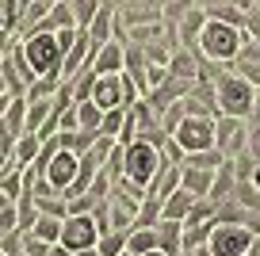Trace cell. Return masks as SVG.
<instances>
[{
	"label": "cell",
	"mask_w": 260,
	"mask_h": 256,
	"mask_svg": "<svg viewBox=\"0 0 260 256\" xmlns=\"http://www.w3.org/2000/svg\"><path fill=\"white\" fill-rule=\"evenodd\" d=\"M187 256H214L211 245H199V248H187Z\"/></svg>",
	"instance_id": "4316f807"
},
{
	"label": "cell",
	"mask_w": 260,
	"mask_h": 256,
	"mask_svg": "<svg viewBox=\"0 0 260 256\" xmlns=\"http://www.w3.org/2000/svg\"><path fill=\"white\" fill-rule=\"evenodd\" d=\"M77 119H81V130L84 134H100V122H104V111H100L92 100H81L77 104Z\"/></svg>",
	"instance_id": "ffe728a7"
},
{
	"label": "cell",
	"mask_w": 260,
	"mask_h": 256,
	"mask_svg": "<svg viewBox=\"0 0 260 256\" xmlns=\"http://www.w3.org/2000/svg\"><path fill=\"white\" fill-rule=\"evenodd\" d=\"M50 248H54V245H50V241L35 237L31 230H19V252H23V256H46Z\"/></svg>",
	"instance_id": "7402d4cb"
},
{
	"label": "cell",
	"mask_w": 260,
	"mask_h": 256,
	"mask_svg": "<svg viewBox=\"0 0 260 256\" xmlns=\"http://www.w3.org/2000/svg\"><path fill=\"white\" fill-rule=\"evenodd\" d=\"M0 84H4V77H0Z\"/></svg>",
	"instance_id": "e575fe53"
},
{
	"label": "cell",
	"mask_w": 260,
	"mask_h": 256,
	"mask_svg": "<svg viewBox=\"0 0 260 256\" xmlns=\"http://www.w3.org/2000/svg\"><path fill=\"white\" fill-rule=\"evenodd\" d=\"M8 149H12V145H8V142H4V138H0V157H4V153H8Z\"/></svg>",
	"instance_id": "1f68e13d"
},
{
	"label": "cell",
	"mask_w": 260,
	"mask_h": 256,
	"mask_svg": "<svg viewBox=\"0 0 260 256\" xmlns=\"http://www.w3.org/2000/svg\"><path fill=\"white\" fill-rule=\"evenodd\" d=\"M39 153H42V138H39V134H31V130H27V134L19 138L16 145H12V157H16V165H19V168H31L35 161H39Z\"/></svg>",
	"instance_id": "e0dca14e"
},
{
	"label": "cell",
	"mask_w": 260,
	"mask_h": 256,
	"mask_svg": "<svg viewBox=\"0 0 260 256\" xmlns=\"http://www.w3.org/2000/svg\"><path fill=\"white\" fill-rule=\"evenodd\" d=\"M61 226H65V218L39 214V218H35V226H31V233H35V237H42V241H50V245H57V241H61Z\"/></svg>",
	"instance_id": "d6986e66"
},
{
	"label": "cell",
	"mask_w": 260,
	"mask_h": 256,
	"mask_svg": "<svg viewBox=\"0 0 260 256\" xmlns=\"http://www.w3.org/2000/svg\"><path fill=\"white\" fill-rule=\"evenodd\" d=\"M96 248H100V256H122V252H126V233H119V230L100 233Z\"/></svg>",
	"instance_id": "44dd1931"
},
{
	"label": "cell",
	"mask_w": 260,
	"mask_h": 256,
	"mask_svg": "<svg viewBox=\"0 0 260 256\" xmlns=\"http://www.w3.org/2000/svg\"><path fill=\"white\" fill-rule=\"evenodd\" d=\"M122 256H130V252H122Z\"/></svg>",
	"instance_id": "74e56055"
},
{
	"label": "cell",
	"mask_w": 260,
	"mask_h": 256,
	"mask_svg": "<svg viewBox=\"0 0 260 256\" xmlns=\"http://www.w3.org/2000/svg\"><path fill=\"white\" fill-rule=\"evenodd\" d=\"M157 245H161L169 256H184V222L161 218V222H157Z\"/></svg>",
	"instance_id": "5bb4252c"
},
{
	"label": "cell",
	"mask_w": 260,
	"mask_h": 256,
	"mask_svg": "<svg viewBox=\"0 0 260 256\" xmlns=\"http://www.w3.org/2000/svg\"><path fill=\"white\" fill-rule=\"evenodd\" d=\"M0 256H8V252H4V248H0Z\"/></svg>",
	"instance_id": "836d02e7"
},
{
	"label": "cell",
	"mask_w": 260,
	"mask_h": 256,
	"mask_svg": "<svg viewBox=\"0 0 260 256\" xmlns=\"http://www.w3.org/2000/svg\"><path fill=\"white\" fill-rule=\"evenodd\" d=\"M142 256H169L165 248H149V252H142Z\"/></svg>",
	"instance_id": "4dcf8cb0"
},
{
	"label": "cell",
	"mask_w": 260,
	"mask_h": 256,
	"mask_svg": "<svg viewBox=\"0 0 260 256\" xmlns=\"http://www.w3.org/2000/svg\"><path fill=\"white\" fill-rule=\"evenodd\" d=\"M245 153L252 161H260V122H249V142H245Z\"/></svg>",
	"instance_id": "cb8c5ba5"
},
{
	"label": "cell",
	"mask_w": 260,
	"mask_h": 256,
	"mask_svg": "<svg viewBox=\"0 0 260 256\" xmlns=\"http://www.w3.org/2000/svg\"><path fill=\"white\" fill-rule=\"evenodd\" d=\"M149 248H161L157 245V226H134V230L126 233V252L142 256V252H149Z\"/></svg>",
	"instance_id": "2e32d148"
},
{
	"label": "cell",
	"mask_w": 260,
	"mask_h": 256,
	"mask_svg": "<svg viewBox=\"0 0 260 256\" xmlns=\"http://www.w3.org/2000/svg\"><path fill=\"white\" fill-rule=\"evenodd\" d=\"M249 184H252V187H256V191H260V161H256V168H252V176H249Z\"/></svg>",
	"instance_id": "83f0119b"
},
{
	"label": "cell",
	"mask_w": 260,
	"mask_h": 256,
	"mask_svg": "<svg viewBox=\"0 0 260 256\" xmlns=\"http://www.w3.org/2000/svg\"><path fill=\"white\" fill-rule=\"evenodd\" d=\"M180 187V165H172V161H165L161 168H157L153 184L146 187V195H153V199H165L169 191H176Z\"/></svg>",
	"instance_id": "9a60e30c"
},
{
	"label": "cell",
	"mask_w": 260,
	"mask_h": 256,
	"mask_svg": "<svg viewBox=\"0 0 260 256\" xmlns=\"http://www.w3.org/2000/svg\"><path fill=\"white\" fill-rule=\"evenodd\" d=\"M245 256H252V252H245Z\"/></svg>",
	"instance_id": "8d00e7d4"
},
{
	"label": "cell",
	"mask_w": 260,
	"mask_h": 256,
	"mask_svg": "<svg viewBox=\"0 0 260 256\" xmlns=\"http://www.w3.org/2000/svg\"><path fill=\"white\" fill-rule=\"evenodd\" d=\"M122 122H126V111H122V107H115V111H104V122H100V134H107V138H119Z\"/></svg>",
	"instance_id": "603a6c76"
},
{
	"label": "cell",
	"mask_w": 260,
	"mask_h": 256,
	"mask_svg": "<svg viewBox=\"0 0 260 256\" xmlns=\"http://www.w3.org/2000/svg\"><path fill=\"white\" fill-rule=\"evenodd\" d=\"M256 96L260 88L252 80H245L241 73H222L214 80V100H218V115H230V119H252L256 111Z\"/></svg>",
	"instance_id": "7a4b0ae2"
},
{
	"label": "cell",
	"mask_w": 260,
	"mask_h": 256,
	"mask_svg": "<svg viewBox=\"0 0 260 256\" xmlns=\"http://www.w3.org/2000/svg\"><path fill=\"white\" fill-rule=\"evenodd\" d=\"M100 233H104V230H100L96 214H69V218H65V226H61V241H57V245H65L69 252L96 248Z\"/></svg>",
	"instance_id": "52a82bcc"
},
{
	"label": "cell",
	"mask_w": 260,
	"mask_h": 256,
	"mask_svg": "<svg viewBox=\"0 0 260 256\" xmlns=\"http://www.w3.org/2000/svg\"><path fill=\"white\" fill-rule=\"evenodd\" d=\"M169 138H176V142L184 145V153L214 149V119H211V115H191V111H187Z\"/></svg>",
	"instance_id": "8992f818"
},
{
	"label": "cell",
	"mask_w": 260,
	"mask_h": 256,
	"mask_svg": "<svg viewBox=\"0 0 260 256\" xmlns=\"http://www.w3.org/2000/svg\"><path fill=\"white\" fill-rule=\"evenodd\" d=\"M195 8H203L207 16H218L222 8H230V4H234V0H191Z\"/></svg>",
	"instance_id": "d4e9b609"
},
{
	"label": "cell",
	"mask_w": 260,
	"mask_h": 256,
	"mask_svg": "<svg viewBox=\"0 0 260 256\" xmlns=\"http://www.w3.org/2000/svg\"><path fill=\"white\" fill-rule=\"evenodd\" d=\"M92 69H96V77L100 73H122L126 69V39L115 35L111 42H104L96 50V57H92Z\"/></svg>",
	"instance_id": "9c48e42d"
},
{
	"label": "cell",
	"mask_w": 260,
	"mask_h": 256,
	"mask_svg": "<svg viewBox=\"0 0 260 256\" xmlns=\"http://www.w3.org/2000/svg\"><path fill=\"white\" fill-rule=\"evenodd\" d=\"M245 142H249V122L245 119H230V115H218V119H214V145H218L226 157L245 153Z\"/></svg>",
	"instance_id": "ba28073f"
},
{
	"label": "cell",
	"mask_w": 260,
	"mask_h": 256,
	"mask_svg": "<svg viewBox=\"0 0 260 256\" xmlns=\"http://www.w3.org/2000/svg\"><path fill=\"white\" fill-rule=\"evenodd\" d=\"M245 42H249V31H245L241 23H230V19L207 16L195 50H199L203 57H211V61H226V65H230V61H237V54L245 50Z\"/></svg>",
	"instance_id": "6da1fadb"
},
{
	"label": "cell",
	"mask_w": 260,
	"mask_h": 256,
	"mask_svg": "<svg viewBox=\"0 0 260 256\" xmlns=\"http://www.w3.org/2000/svg\"><path fill=\"white\" fill-rule=\"evenodd\" d=\"M46 256H73V252H69V248H65V245H54V248H50Z\"/></svg>",
	"instance_id": "f1b7e54d"
},
{
	"label": "cell",
	"mask_w": 260,
	"mask_h": 256,
	"mask_svg": "<svg viewBox=\"0 0 260 256\" xmlns=\"http://www.w3.org/2000/svg\"><path fill=\"white\" fill-rule=\"evenodd\" d=\"M12 207H16V203H12ZM0 214H4V207H0Z\"/></svg>",
	"instance_id": "d6a6232c"
},
{
	"label": "cell",
	"mask_w": 260,
	"mask_h": 256,
	"mask_svg": "<svg viewBox=\"0 0 260 256\" xmlns=\"http://www.w3.org/2000/svg\"><path fill=\"white\" fill-rule=\"evenodd\" d=\"M115 19H119V16H115V8L104 0V8L96 12V19L88 23V31H84V35H88V39L96 42V46H104V42H111L115 35H119V31H115Z\"/></svg>",
	"instance_id": "4fadbf2b"
},
{
	"label": "cell",
	"mask_w": 260,
	"mask_h": 256,
	"mask_svg": "<svg viewBox=\"0 0 260 256\" xmlns=\"http://www.w3.org/2000/svg\"><path fill=\"white\" fill-rule=\"evenodd\" d=\"M104 8V0H69V12H73V27L77 31H88V23L96 19V12Z\"/></svg>",
	"instance_id": "ac0fdd59"
},
{
	"label": "cell",
	"mask_w": 260,
	"mask_h": 256,
	"mask_svg": "<svg viewBox=\"0 0 260 256\" xmlns=\"http://www.w3.org/2000/svg\"><path fill=\"white\" fill-rule=\"evenodd\" d=\"M195 199H199V195H191L187 187H176V191H169V195L161 199V218H169V222H184L187 210L195 207Z\"/></svg>",
	"instance_id": "7c38bea8"
},
{
	"label": "cell",
	"mask_w": 260,
	"mask_h": 256,
	"mask_svg": "<svg viewBox=\"0 0 260 256\" xmlns=\"http://www.w3.org/2000/svg\"><path fill=\"white\" fill-rule=\"evenodd\" d=\"M23 126H27V96H16L12 107L4 111V119H0V138L8 145H16L23 138Z\"/></svg>",
	"instance_id": "8fae6325"
},
{
	"label": "cell",
	"mask_w": 260,
	"mask_h": 256,
	"mask_svg": "<svg viewBox=\"0 0 260 256\" xmlns=\"http://www.w3.org/2000/svg\"><path fill=\"white\" fill-rule=\"evenodd\" d=\"M184 256H187V252H184Z\"/></svg>",
	"instance_id": "f35d334b"
},
{
	"label": "cell",
	"mask_w": 260,
	"mask_h": 256,
	"mask_svg": "<svg viewBox=\"0 0 260 256\" xmlns=\"http://www.w3.org/2000/svg\"><path fill=\"white\" fill-rule=\"evenodd\" d=\"M252 241H256V230L245 222H237V218H218V222L211 226V252L214 256H245L252 252Z\"/></svg>",
	"instance_id": "5b68a950"
},
{
	"label": "cell",
	"mask_w": 260,
	"mask_h": 256,
	"mask_svg": "<svg viewBox=\"0 0 260 256\" xmlns=\"http://www.w3.org/2000/svg\"><path fill=\"white\" fill-rule=\"evenodd\" d=\"M214 172H218V168H203V165L184 161V165H180V187H187L191 195L207 199V195H211V184H214Z\"/></svg>",
	"instance_id": "30bf717a"
},
{
	"label": "cell",
	"mask_w": 260,
	"mask_h": 256,
	"mask_svg": "<svg viewBox=\"0 0 260 256\" xmlns=\"http://www.w3.org/2000/svg\"><path fill=\"white\" fill-rule=\"evenodd\" d=\"M23 54L27 65L35 69V77H57L61 80V61H65V50L57 46L54 31H35L23 39Z\"/></svg>",
	"instance_id": "277c9868"
},
{
	"label": "cell",
	"mask_w": 260,
	"mask_h": 256,
	"mask_svg": "<svg viewBox=\"0 0 260 256\" xmlns=\"http://www.w3.org/2000/svg\"><path fill=\"white\" fill-rule=\"evenodd\" d=\"M61 4H69V0H61Z\"/></svg>",
	"instance_id": "d590c367"
},
{
	"label": "cell",
	"mask_w": 260,
	"mask_h": 256,
	"mask_svg": "<svg viewBox=\"0 0 260 256\" xmlns=\"http://www.w3.org/2000/svg\"><path fill=\"white\" fill-rule=\"evenodd\" d=\"M12 31V12H8V0H0V35Z\"/></svg>",
	"instance_id": "484cf974"
},
{
	"label": "cell",
	"mask_w": 260,
	"mask_h": 256,
	"mask_svg": "<svg viewBox=\"0 0 260 256\" xmlns=\"http://www.w3.org/2000/svg\"><path fill=\"white\" fill-rule=\"evenodd\" d=\"M73 256H100V248H81V252H73Z\"/></svg>",
	"instance_id": "f546056e"
},
{
	"label": "cell",
	"mask_w": 260,
	"mask_h": 256,
	"mask_svg": "<svg viewBox=\"0 0 260 256\" xmlns=\"http://www.w3.org/2000/svg\"><path fill=\"white\" fill-rule=\"evenodd\" d=\"M161 165H165L161 142H153V138H134L130 145H122V176H126L130 184L149 187Z\"/></svg>",
	"instance_id": "3957f363"
}]
</instances>
